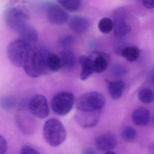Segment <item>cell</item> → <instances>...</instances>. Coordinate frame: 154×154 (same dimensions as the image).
<instances>
[{"instance_id":"cell-1","label":"cell","mask_w":154,"mask_h":154,"mask_svg":"<svg viewBox=\"0 0 154 154\" xmlns=\"http://www.w3.org/2000/svg\"><path fill=\"white\" fill-rule=\"evenodd\" d=\"M49 52L45 49L36 46L31 48L23 67L25 73L33 78L38 77L48 73L47 58Z\"/></svg>"},{"instance_id":"cell-2","label":"cell","mask_w":154,"mask_h":154,"mask_svg":"<svg viewBox=\"0 0 154 154\" xmlns=\"http://www.w3.org/2000/svg\"><path fill=\"white\" fill-rule=\"evenodd\" d=\"M43 134L46 142L53 147L60 145L67 137L65 127L60 121L55 118H51L45 122Z\"/></svg>"},{"instance_id":"cell-3","label":"cell","mask_w":154,"mask_h":154,"mask_svg":"<svg viewBox=\"0 0 154 154\" xmlns=\"http://www.w3.org/2000/svg\"><path fill=\"white\" fill-rule=\"evenodd\" d=\"M106 104V99L100 92H88L80 97L76 101L78 110L82 112L100 111Z\"/></svg>"},{"instance_id":"cell-4","label":"cell","mask_w":154,"mask_h":154,"mask_svg":"<svg viewBox=\"0 0 154 154\" xmlns=\"http://www.w3.org/2000/svg\"><path fill=\"white\" fill-rule=\"evenodd\" d=\"M31 48L19 39L11 42L7 49V56L10 62L15 67L23 68L27 54Z\"/></svg>"},{"instance_id":"cell-5","label":"cell","mask_w":154,"mask_h":154,"mask_svg":"<svg viewBox=\"0 0 154 154\" xmlns=\"http://www.w3.org/2000/svg\"><path fill=\"white\" fill-rule=\"evenodd\" d=\"M75 102V96L72 93L61 92L54 96L51 102L53 112L59 115L68 114L73 108Z\"/></svg>"},{"instance_id":"cell-6","label":"cell","mask_w":154,"mask_h":154,"mask_svg":"<svg viewBox=\"0 0 154 154\" xmlns=\"http://www.w3.org/2000/svg\"><path fill=\"white\" fill-rule=\"evenodd\" d=\"M6 24L11 30L18 33L27 23V15L19 6H11L5 12Z\"/></svg>"},{"instance_id":"cell-7","label":"cell","mask_w":154,"mask_h":154,"mask_svg":"<svg viewBox=\"0 0 154 154\" xmlns=\"http://www.w3.org/2000/svg\"><path fill=\"white\" fill-rule=\"evenodd\" d=\"M31 113L38 118L44 119L48 116L50 110L47 98L43 95H34L29 102Z\"/></svg>"},{"instance_id":"cell-8","label":"cell","mask_w":154,"mask_h":154,"mask_svg":"<svg viewBox=\"0 0 154 154\" xmlns=\"http://www.w3.org/2000/svg\"><path fill=\"white\" fill-rule=\"evenodd\" d=\"M126 17V10L124 7H118L114 11V32L117 37H123L131 31V27L127 23Z\"/></svg>"},{"instance_id":"cell-9","label":"cell","mask_w":154,"mask_h":154,"mask_svg":"<svg viewBox=\"0 0 154 154\" xmlns=\"http://www.w3.org/2000/svg\"><path fill=\"white\" fill-rule=\"evenodd\" d=\"M47 15L51 23L57 25L64 24L68 20V14L63 8L55 4L49 5L47 7Z\"/></svg>"},{"instance_id":"cell-10","label":"cell","mask_w":154,"mask_h":154,"mask_svg":"<svg viewBox=\"0 0 154 154\" xmlns=\"http://www.w3.org/2000/svg\"><path fill=\"white\" fill-rule=\"evenodd\" d=\"M100 117V111L82 112L78 111L75 115V119L79 125L84 128H90L96 126Z\"/></svg>"},{"instance_id":"cell-11","label":"cell","mask_w":154,"mask_h":154,"mask_svg":"<svg viewBox=\"0 0 154 154\" xmlns=\"http://www.w3.org/2000/svg\"><path fill=\"white\" fill-rule=\"evenodd\" d=\"M89 57L93 73H102L107 68L108 57L105 53L100 52H93Z\"/></svg>"},{"instance_id":"cell-12","label":"cell","mask_w":154,"mask_h":154,"mask_svg":"<svg viewBox=\"0 0 154 154\" xmlns=\"http://www.w3.org/2000/svg\"><path fill=\"white\" fill-rule=\"evenodd\" d=\"M117 144L116 137L111 133L102 134L96 139V147L100 152H109L116 147Z\"/></svg>"},{"instance_id":"cell-13","label":"cell","mask_w":154,"mask_h":154,"mask_svg":"<svg viewBox=\"0 0 154 154\" xmlns=\"http://www.w3.org/2000/svg\"><path fill=\"white\" fill-rule=\"evenodd\" d=\"M19 39L23 41L31 47H34L38 40L36 30L27 24L18 32Z\"/></svg>"},{"instance_id":"cell-14","label":"cell","mask_w":154,"mask_h":154,"mask_svg":"<svg viewBox=\"0 0 154 154\" xmlns=\"http://www.w3.org/2000/svg\"><path fill=\"white\" fill-rule=\"evenodd\" d=\"M69 28L78 34H82L88 31L90 26L88 20L84 16L76 15L70 19L69 23Z\"/></svg>"},{"instance_id":"cell-15","label":"cell","mask_w":154,"mask_h":154,"mask_svg":"<svg viewBox=\"0 0 154 154\" xmlns=\"http://www.w3.org/2000/svg\"><path fill=\"white\" fill-rule=\"evenodd\" d=\"M132 118L133 123L136 125L145 126L150 122L151 114L148 109L141 107L134 110L132 113Z\"/></svg>"},{"instance_id":"cell-16","label":"cell","mask_w":154,"mask_h":154,"mask_svg":"<svg viewBox=\"0 0 154 154\" xmlns=\"http://www.w3.org/2000/svg\"><path fill=\"white\" fill-rule=\"evenodd\" d=\"M108 90L111 97L114 100H117L121 98L125 88V82L123 81H106Z\"/></svg>"},{"instance_id":"cell-17","label":"cell","mask_w":154,"mask_h":154,"mask_svg":"<svg viewBox=\"0 0 154 154\" xmlns=\"http://www.w3.org/2000/svg\"><path fill=\"white\" fill-rule=\"evenodd\" d=\"M61 67L67 71H71L75 68L76 58L75 54L71 51H63L60 58Z\"/></svg>"},{"instance_id":"cell-18","label":"cell","mask_w":154,"mask_h":154,"mask_svg":"<svg viewBox=\"0 0 154 154\" xmlns=\"http://www.w3.org/2000/svg\"><path fill=\"white\" fill-rule=\"evenodd\" d=\"M79 62L82 69L80 79L82 80H86L93 73L91 69L89 56L85 55L81 56L79 58Z\"/></svg>"},{"instance_id":"cell-19","label":"cell","mask_w":154,"mask_h":154,"mask_svg":"<svg viewBox=\"0 0 154 154\" xmlns=\"http://www.w3.org/2000/svg\"><path fill=\"white\" fill-rule=\"evenodd\" d=\"M47 65L49 72L58 71L61 68L60 58L54 53L49 52L47 56Z\"/></svg>"},{"instance_id":"cell-20","label":"cell","mask_w":154,"mask_h":154,"mask_svg":"<svg viewBox=\"0 0 154 154\" xmlns=\"http://www.w3.org/2000/svg\"><path fill=\"white\" fill-rule=\"evenodd\" d=\"M122 56L129 62L136 61L140 56V50L134 46H129L124 48L121 50Z\"/></svg>"},{"instance_id":"cell-21","label":"cell","mask_w":154,"mask_h":154,"mask_svg":"<svg viewBox=\"0 0 154 154\" xmlns=\"http://www.w3.org/2000/svg\"><path fill=\"white\" fill-rule=\"evenodd\" d=\"M138 98L142 103L144 104H150L154 100V92L149 88H143L138 93Z\"/></svg>"},{"instance_id":"cell-22","label":"cell","mask_w":154,"mask_h":154,"mask_svg":"<svg viewBox=\"0 0 154 154\" xmlns=\"http://www.w3.org/2000/svg\"><path fill=\"white\" fill-rule=\"evenodd\" d=\"M98 27L102 33H108L114 29V22L109 18L105 17L100 20L98 24Z\"/></svg>"},{"instance_id":"cell-23","label":"cell","mask_w":154,"mask_h":154,"mask_svg":"<svg viewBox=\"0 0 154 154\" xmlns=\"http://www.w3.org/2000/svg\"><path fill=\"white\" fill-rule=\"evenodd\" d=\"M137 131L134 128L129 126L124 127L121 133V136L125 142L132 143L137 137Z\"/></svg>"},{"instance_id":"cell-24","label":"cell","mask_w":154,"mask_h":154,"mask_svg":"<svg viewBox=\"0 0 154 154\" xmlns=\"http://www.w3.org/2000/svg\"><path fill=\"white\" fill-rule=\"evenodd\" d=\"M58 2L62 7L70 11L79 10L81 5V2L79 0H61Z\"/></svg>"},{"instance_id":"cell-25","label":"cell","mask_w":154,"mask_h":154,"mask_svg":"<svg viewBox=\"0 0 154 154\" xmlns=\"http://www.w3.org/2000/svg\"><path fill=\"white\" fill-rule=\"evenodd\" d=\"M74 38L70 35H66L61 37L59 40V43L61 47L63 48H67L71 46L74 42Z\"/></svg>"},{"instance_id":"cell-26","label":"cell","mask_w":154,"mask_h":154,"mask_svg":"<svg viewBox=\"0 0 154 154\" xmlns=\"http://www.w3.org/2000/svg\"><path fill=\"white\" fill-rule=\"evenodd\" d=\"M20 154H40L35 148L30 146H25L22 148Z\"/></svg>"},{"instance_id":"cell-27","label":"cell","mask_w":154,"mask_h":154,"mask_svg":"<svg viewBox=\"0 0 154 154\" xmlns=\"http://www.w3.org/2000/svg\"><path fill=\"white\" fill-rule=\"evenodd\" d=\"M7 149V144L5 138L0 135V154H5Z\"/></svg>"},{"instance_id":"cell-28","label":"cell","mask_w":154,"mask_h":154,"mask_svg":"<svg viewBox=\"0 0 154 154\" xmlns=\"http://www.w3.org/2000/svg\"><path fill=\"white\" fill-rule=\"evenodd\" d=\"M114 72L117 75H123L127 72L126 70L121 66H116L114 69Z\"/></svg>"},{"instance_id":"cell-29","label":"cell","mask_w":154,"mask_h":154,"mask_svg":"<svg viewBox=\"0 0 154 154\" xmlns=\"http://www.w3.org/2000/svg\"><path fill=\"white\" fill-rule=\"evenodd\" d=\"M142 2L147 9H152L154 8V1H143Z\"/></svg>"},{"instance_id":"cell-30","label":"cell","mask_w":154,"mask_h":154,"mask_svg":"<svg viewBox=\"0 0 154 154\" xmlns=\"http://www.w3.org/2000/svg\"><path fill=\"white\" fill-rule=\"evenodd\" d=\"M82 154H97L96 151L93 148H88L83 151Z\"/></svg>"},{"instance_id":"cell-31","label":"cell","mask_w":154,"mask_h":154,"mask_svg":"<svg viewBox=\"0 0 154 154\" xmlns=\"http://www.w3.org/2000/svg\"><path fill=\"white\" fill-rule=\"evenodd\" d=\"M105 154H116L115 153L113 152H110V151H109V152H106Z\"/></svg>"},{"instance_id":"cell-32","label":"cell","mask_w":154,"mask_h":154,"mask_svg":"<svg viewBox=\"0 0 154 154\" xmlns=\"http://www.w3.org/2000/svg\"><path fill=\"white\" fill-rule=\"evenodd\" d=\"M152 123H153V125H154V115L153 117Z\"/></svg>"},{"instance_id":"cell-33","label":"cell","mask_w":154,"mask_h":154,"mask_svg":"<svg viewBox=\"0 0 154 154\" xmlns=\"http://www.w3.org/2000/svg\"><path fill=\"white\" fill-rule=\"evenodd\" d=\"M153 81L154 82V74H153Z\"/></svg>"}]
</instances>
